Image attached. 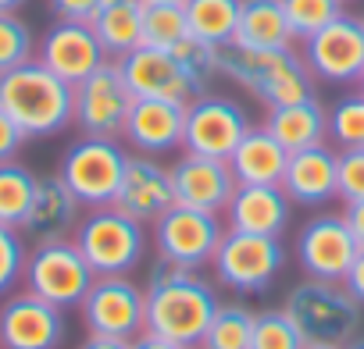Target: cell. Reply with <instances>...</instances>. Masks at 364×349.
Segmentation results:
<instances>
[{
	"mask_svg": "<svg viewBox=\"0 0 364 349\" xmlns=\"http://www.w3.org/2000/svg\"><path fill=\"white\" fill-rule=\"evenodd\" d=\"M146 331L161 335L175 345H200L215 310L222 306L218 289L190 267H178L171 260H161L150 267L146 285Z\"/></svg>",
	"mask_w": 364,
	"mask_h": 349,
	"instance_id": "obj_1",
	"label": "cell"
},
{
	"mask_svg": "<svg viewBox=\"0 0 364 349\" xmlns=\"http://www.w3.org/2000/svg\"><path fill=\"white\" fill-rule=\"evenodd\" d=\"M0 107L15 118L26 139H50L75 121V86L33 57L0 75Z\"/></svg>",
	"mask_w": 364,
	"mask_h": 349,
	"instance_id": "obj_2",
	"label": "cell"
},
{
	"mask_svg": "<svg viewBox=\"0 0 364 349\" xmlns=\"http://www.w3.org/2000/svg\"><path fill=\"white\" fill-rule=\"evenodd\" d=\"M222 79L250 89L264 107H282L314 96V75L293 47L282 50H250L240 43H225L218 50Z\"/></svg>",
	"mask_w": 364,
	"mask_h": 349,
	"instance_id": "obj_3",
	"label": "cell"
},
{
	"mask_svg": "<svg viewBox=\"0 0 364 349\" xmlns=\"http://www.w3.org/2000/svg\"><path fill=\"white\" fill-rule=\"evenodd\" d=\"M282 310L293 317V324L307 342H328V345H346L353 335H360L364 321V306L346 292V285L321 278L296 282L286 292Z\"/></svg>",
	"mask_w": 364,
	"mask_h": 349,
	"instance_id": "obj_4",
	"label": "cell"
},
{
	"mask_svg": "<svg viewBox=\"0 0 364 349\" xmlns=\"http://www.w3.org/2000/svg\"><path fill=\"white\" fill-rule=\"evenodd\" d=\"M75 246L93 275H132L146 253V232L125 211L97 207L75 225Z\"/></svg>",
	"mask_w": 364,
	"mask_h": 349,
	"instance_id": "obj_5",
	"label": "cell"
},
{
	"mask_svg": "<svg viewBox=\"0 0 364 349\" xmlns=\"http://www.w3.org/2000/svg\"><path fill=\"white\" fill-rule=\"evenodd\" d=\"M129 164V150L118 139H97V135H82L75 139L65 157H61V182L75 193V200L90 211L97 207H111L122 186V174Z\"/></svg>",
	"mask_w": 364,
	"mask_h": 349,
	"instance_id": "obj_6",
	"label": "cell"
},
{
	"mask_svg": "<svg viewBox=\"0 0 364 349\" xmlns=\"http://www.w3.org/2000/svg\"><path fill=\"white\" fill-rule=\"evenodd\" d=\"M215 278L240 292V296H261L275 285V278L286 267V250L275 236H254V232H232L225 228L215 257H211Z\"/></svg>",
	"mask_w": 364,
	"mask_h": 349,
	"instance_id": "obj_7",
	"label": "cell"
},
{
	"mask_svg": "<svg viewBox=\"0 0 364 349\" xmlns=\"http://www.w3.org/2000/svg\"><path fill=\"white\" fill-rule=\"evenodd\" d=\"M93 267L86 264V257L79 253L75 239H43L36 243V250H29L26 257V271L22 282L33 296L72 310L82 303V296L93 285Z\"/></svg>",
	"mask_w": 364,
	"mask_h": 349,
	"instance_id": "obj_8",
	"label": "cell"
},
{
	"mask_svg": "<svg viewBox=\"0 0 364 349\" xmlns=\"http://www.w3.org/2000/svg\"><path fill=\"white\" fill-rule=\"evenodd\" d=\"M247 132H250V118L236 96L204 89L186 104V132H182L186 153L229 160Z\"/></svg>",
	"mask_w": 364,
	"mask_h": 349,
	"instance_id": "obj_9",
	"label": "cell"
},
{
	"mask_svg": "<svg viewBox=\"0 0 364 349\" xmlns=\"http://www.w3.org/2000/svg\"><path fill=\"white\" fill-rule=\"evenodd\" d=\"M82 324L90 335L136 338L146 331V296L129 275H97L90 292L79 303Z\"/></svg>",
	"mask_w": 364,
	"mask_h": 349,
	"instance_id": "obj_10",
	"label": "cell"
},
{
	"mask_svg": "<svg viewBox=\"0 0 364 349\" xmlns=\"http://www.w3.org/2000/svg\"><path fill=\"white\" fill-rule=\"evenodd\" d=\"M225 228L222 218L211 211H197V207H168L157 221H154V250L161 260H171L178 267L200 271L211 264L218 243H222Z\"/></svg>",
	"mask_w": 364,
	"mask_h": 349,
	"instance_id": "obj_11",
	"label": "cell"
},
{
	"mask_svg": "<svg viewBox=\"0 0 364 349\" xmlns=\"http://www.w3.org/2000/svg\"><path fill=\"white\" fill-rule=\"evenodd\" d=\"M136 96L118 68V61H104L90 79H82L75 86V121L82 135H97V139H122L129 111H132Z\"/></svg>",
	"mask_w": 364,
	"mask_h": 349,
	"instance_id": "obj_12",
	"label": "cell"
},
{
	"mask_svg": "<svg viewBox=\"0 0 364 349\" xmlns=\"http://www.w3.org/2000/svg\"><path fill=\"white\" fill-rule=\"evenodd\" d=\"M304 61L314 79L328 86H357L364 75V26L357 15L332 18L321 33L304 40Z\"/></svg>",
	"mask_w": 364,
	"mask_h": 349,
	"instance_id": "obj_13",
	"label": "cell"
},
{
	"mask_svg": "<svg viewBox=\"0 0 364 349\" xmlns=\"http://www.w3.org/2000/svg\"><path fill=\"white\" fill-rule=\"evenodd\" d=\"M357 253H360V246L350 236V225H346L343 211L339 214L321 211V214L307 218L300 236H296V260H300L307 278L343 282V275L350 271Z\"/></svg>",
	"mask_w": 364,
	"mask_h": 349,
	"instance_id": "obj_14",
	"label": "cell"
},
{
	"mask_svg": "<svg viewBox=\"0 0 364 349\" xmlns=\"http://www.w3.org/2000/svg\"><path fill=\"white\" fill-rule=\"evenodd\" d=\"M65 331V310L29 289L0 303V349H58Z\"/></svg>",
	"mask_w": 364,
	"mask_h": 349,
	"instance_id": "obj_15",
	"label": "cell"
},
{
	"mask_svg": "<svg viewBox=\"0 0 364 349\" xmlns=\"http://www.w3.org/2000/svg\"><path fill=\"white\" fill-rule=\"evenodd\" d=\"M132 96H150V100H178V104H190L200 89V82L186 72L171 50L161 47H136L118 61Z\"/></svg>",
	"mask_w": 364,
	"mask_h": 349,
	"instance_id": "obj_16",
	"label": "cell"
},
{
	"mask_svg": "<svg viewBox=\"0 0 364 349\" xmlns=\"http://www.w3.org/2000/svg\"><path fill=\"white\" fill-rule=\"evenodd\" d=\"M36 61L43 68H50L58 79H65L68 86H79L111 57L104 54L90 22H61L58 18L36 43Z\"/></svg>",
	"mask_w": 364,
	"mask_h": 349,
	"instance_id": "obj_17",
	"label": "cell"
},
{
	"mask_svg": "<svg viewBox=\"0 0 364 349\" xmlns=\"http://www.w3.org/2000/svg\"><path fill=\"white\" fill-rule=\"evenodd\" d=\"M114 207L136 218L139 225H154L168 207H175V189H171V167H164L150 153H129L122 186L114 196Z\"/></svg>",
	"mask_w": 364,
	"mask_h": 349,
	"instance_id": "obj_18",
	"label": "cell"
},
{
	"mask_svg": "<svg viewBox=\"0 0 364 349\" xmlns=\"http://www.w3.org/2000/svg\"><path fill=\"white\" fill-rule=\"evenodd\" d=\"M171 189H175V204H182V207L222 214L236 193V174H232L229 160L186 153L171 164Z\"/></svg>",
	"mask_w": 364,
	"mask_h": 349,
	"instance_id": "obj_19",
	"label": "cell"
},
{
	"mask_svg": "<svg viewBox=\"0 0 364 349\" xmlns=\"http://www.w3.org/2000/svg\"><path fill=\"white\" fill-rule=\"evenodd\" d=\"M279 186L300 207H325L339 200V153L328 143L293 150Z\"/></svg>",
	"mask_w": 364,
	"mask_h": 349,
	"instance_id": "obj_20",
	"label": "cell"
},
{
	"mask_svg": "<svg viewBox=\"0 0 364 349\" xmlns=\"http://www.w3.org/2000/svg\"><path fill=\"white\" fill-rule=\"evenodd\" d=\"M182 132H186V104L136 96L122 139L136 153L157 157V153H168V150L182 146Z\"/></svg>",
	"mask_w": 364,
	"mask_h": 349,
	"instance_id": "obj_21",
	"label": "cell"
},
{
	"mask_svg": "<svg viewBox=\"0 0 364 349\" xmlns=\"http://www.w3.org/2000/svg\"><path fill=\"white\" fill-rule=\"evenodd\" d=\"M293 214V200L282 186H236L225 207V228L254 236H282Z\"/></svg>",
	"mask_w": 364,
	"mask_h": 349,
	"instance_id": "obj_22",
	"label": "cell"
},
{
	"mask_svg": "<svg viewBox=\"0 0 364 349\" xmlns=\"http://www.w3.org/2000/svg\"><path fill=\"white\" fill-rule=\"evenodd\" d=\"M79 207L82 204L61 182V174H43V179H36V193H33L22 232H29L36 243L68 239V232H75V225H79Z\"/></svg>",
	"mask_w": 364,
	"mask_h": 349,
	"instance_id": "obj_23",
	"label": "cell"
},
{
	"mask_svg": "<svg viewBox=\"0 0 364 349\" xmlns=\"http://www.w3.org/2000/svg\"><path fill=\"white\" fill-rule=\"evenodd\" d=\"M286 160L289 150L261 125L240 139V146L229 157V167L236 174V186H279L286 174Z\"/></svg>",
	"mask_w": 364,
	"mask_h": 349,
	"instance_id": "obj_24",
	"label": "cell"
},
{
	"mask_svg": "<svg viewBox=\"0 0 364 349\" xmlns=\"http://www.w3.org/2000/svg\"><path fill=\"white\" fill-rule=\"evenodd\" d=\"M264 128L293 153V150H307V146H321L328 143V111L318 96L296 100V104H282V107H268Z\"/></svg>",
	"mask_w": 364,
	"mask_h": 349,
	"instance_id": "obj_25",
	"label": "cell"
},
{
	"mask_svg": "<svg viewBox=\"0 0 364 349\" xmlns=\"http://www.w3.org/2000/svg\"><path fill=\"white\" fill-rule=\"evenodd\" d=\"M143 4L146 0H100V11L90 26L111 61H122L129 50L143 47Z\"/></svg>",
	"mask_w": 364,
	"mask_h": 349,
	"instance_id": "obj_26",
	"label": "cell"
},
{
	"mask_svg": "<svg viewBox=\"0 0 364 349\" xmlns=\"http://www.w3.org/2000/svg\"><path fill=\"white\" fill-rule=\"evenodd\" d=\"M232 43L250 47V50H282V47H293V29L286 22L282 0H243L240 26H236V40Z\"/></svg>",
	"mask_w": 364,
	"mask_h": 349,
	"instance_id": "obj_27",
	"label": "cell"
},
{
	"mask_svg": "<svg viewBox=\"0 0 364 349\" xmlns=\"http://www.w3.org/2000/svg\"><path fill=\"white\" fill-rule=\"evenodd\" d=\"M186 26L190 36L208 40L215 47H225L236 40V26H240V8L243 0H186Z\"/></svg>",
	"mask_w": 364,
	"mask_h": 349,
	"instance_id": "obj_28",
	"label": "cell"
},
{
	"mask_svg": "<svg viewBox=\"0 0 364 349\" xmlns=\"http://www.w3.org/2000/svg\"><path fill=\"white\" fill-rule=\"evenodd\" d=\"M33 193H36V174L26 164H18V160L0 164V225L22 228Z\"/></svg>",
	"mask_w": 364,
	"mask_h": 349,
	"instance_id": "obj_29",
	"label": "cell"
},
{
	"mask_svg": "<svg viewBox=\"0 0 364 349\" xmlns=\"http://www.w3.org/2000/svg\"><path fill=\"white\" fill-rule=\"evenodd\" d=\"M254 310L243 303H222L200 338V349H250Z\"/></svg>",
	"mask_w": 364,
	"mask_h": 349,
	"instance_id": "obj_30",
	"label": "cell"
},
{
	"mask_svg": "<svg viewBox=\"0 0 364 349\" xmlns=\"http://www.w3.org/2000/svg\"><path fill=\"white\" fill-rule=\"evenodd\" d=\"M190 36L186 8L182 4H143V47L171 50Z\"/></svg>",
	"mask_w": 364,
	"mask_h": 349,
	"instance_id": "obj_31",
	"label": "cell"
},
{
	"mask_svg": "<svg viewBox=\"0 0 364 349\" xmlns=\"http://www.w3.org/2000/svg\"><path fill=\"white\" fill-rule=\"evenodd\" d=\"M304 345H307V338L300 335V328L293 324V317L282 306L254 314L250 349H304Z\"/></svg>",
	"mask_w": 364,
	"mask_h": 349,
	"instance_id": "obj_32",
	"label": "cell"
},
{
	"mask_svg": "<svg viewBox=\"0 0 364 349\" xmlns=\"http://www.w3.org/2000/svg\"><path fill=\"white\" fill-rule=\"evenodd\" d=\"M282 11L293 29V40L304 43L343 15V0H282Z\"/></svg>",
	"mask_w": 364,
	"mask_h": 349,
	"instance_id": "obj_33",
	"label": "cell"
},
{
	"mask_svg": "<svg viewBox=\"0 0 364 349\" xmlns=\"http://www.w3.org/2000/svg\"><path fill=\"white\" fill-rule=\"evenodd\" d=\"M36 57V36L18 15H0V75Z\"/></svg>",
	"mask_w": 364,
	"mask_h": 349,
	"instance_id": "obj_34",
	"label": "cell"
},
{
	"mask_svg": "<svg viewBox=\"0 0 364 349\" xmlns=\"http://www.w3.org/2000/svg\"><path fill=\"white\" fill-rule=\"evenodd\" d=\"M328 139H332L339 150L364 146V93L343 96V100L328 111Z\"/></svg>",
	"mask_w": 364,
	"mask_h": 349,
	"instance_id": "obj_35",
	"label": "cell"
},
{
	"mask_svg": "<svg viewBox=\"0 0 364 349\" xmlns=\"http://www.w3.org/2000/svg\"><path fill=\"white\" fill-rule=\"evenodd\" d=\"M218 50H222V47H215V43H208V40H197V36H186L182 43L171 47V54L186 65V72L200 82V89H211V82L222 75Z\"/></svg>",
	"mask_w": 364,
	"mask_h": 349,
	"instance_id": "obj_36",
	"label": "cell"
},
{
	"mask_svg": "<svg viewBox=\"0 0 364 349\" xmlns=\"http://www.w3.org/2000/svg\"><path fill=\"white\" fill-rule=\"evenodd\" d=\"M26 257H29V250H26L22 228L0 225V296H8V292L22 282Z\"/></svg>",
	"mask_w": 364,
	"mask_h": 349,
	"instance_id": "obj_37",
	"label": "cell"
},
{
	"mask_svg": "<svg viewBox=\"0 0 364 349\" xmlns=\"http://www.w3.org/2000/svg\"><path fill=\"white\" fill-rule=\"evenodd\" d=\"M339 200H364V146L339 150Z\"/></svg>",
	"mask_w": 364,
	"mask_h": 349,
	"instance_id": "obj_38",
	"label": "cell"
},
{
	"mask_svg": "<svg viewBox=\"0 0 364 349\" xmlns=\"http://www.w3.org/2000/svg\"><path fill=\"white\" fill-rule=\"evenodd\" d=\"M26 146V132L15 125V118L0 107V164H8L18 157V150Z\"/></svg>",
	"mask_w": 364,
	"mask_h": 349,
	"instance_id": "obj_39",
	"label": "cell"
},
{
	"mask_svg": "<svg viewBox=\"0 0 364 349\" xmlns=\"http://www.w3.org/2000/svg\"><path fill=\"white\" fill-rule=\"evenodd\" d=\"M47 4L61 22H93L100 11V0H47Z\"/></svg>",
	"mask_w": 364,
	"mask_h": 349,
	"instance_id": "obj_40",
	"label": "cell"
},
{
	"mask_svg": "<svg viewBox=\"0 0 364 349\" xmlns=\"http://www.w3.org/2000/svg\"><path fill=\"white\" fill-rule=\"evenodd\" d=\"M343 285H346V292L364 306V250L353 257V264H350V271L343 275Z\"/></svg>",
	"mask_w": 364,
	"mask_h": 349,
	"instance_id": "obj_41",
	"label": "cell"
},
{
	"mask_svg": "<svg viewBox=\"0 0 364 349\" xmlns=\"http://www.w3.org/2000/svg\"><path fill=\"white\" fill-rule=\"evenodd\" d=\"M343 218H346V225H350V236H353L357 246L364 250V200L346 204V207H343Z\"/></svg>",
	"mask_w": 364,
	"mask_h": 349,
	"instance_id": "obj_42",
	"label": "cell"
},
{
	"mask_svg": "<svg viewBox=\"0 0 364 349\" xmlns=\"http://www.w3.org/2000/svg\"><path fill=\"white\" fill-rule=\"evenodd\" d=\"M79 349H132L129 338H111V335H90Z\"/></svg>",
	"mask_w": 364,
	"mask_h": 349,
	"instance_id": "obj_43",
	"label": "cell"
},
{
	"mask_svg": "<svg viewBox=\"0 0 364 349\" xmlns=\"http://www.w3.org/2000/svg\"><path fill=\"white\" fill-rule=\"evenodd\" d=\"M132 349H182V345H175V342H168V338H161V335L143 331V335L132 338Z\"/></svg>",
	"mask_w": 364,
	"mask_h": 349,
	"instance_id": "obj_44",
	"label": "cell"
},
{
	"mask_svg": "<svg viewBox=\"0 0 364 349\" xmlns=\"http://www.w3.org/2000/svg\"><path fill=\"white\" fill-rule=\"evenodd\" d=\"M29 0H0V15H18Z\"/></svg>",
	"mask_w": 364,
	"mask_h": 349,
	"instance_id": "obj_45",
	"label": "cell"
},
{
	"mask_svg": "<svg viewBox=\"0 0 364 349\" xmlns=\"http://www.w3.org/2000/svg\"><path fill=\"white\" fill-rule=\"evenodd\" d=\"M343 349H364V335H353V338H350Z\"/></svg>",
	"mask_w": 364,
	"mask_h": 349,
	"instance_id": "obj_46",
	"label": "cell"
},
{
	"mask_svg": "<svg viewBox=\"0 0 364 349\" xmlns=\"http://www.w3.org/2000/svg\"><path fill=\"white\" fill-rule=\"evenodd\" d=\"M304 349H343V345H328V342H307Z\"/></svg>",
	"mask_w": 364,
	"mask_h": 349,
	"instance_id": "obj_47",
	"label": "cell"
},
{
	"mask_svg": "<svg viewBox=\"0 0 364 349\" xmlns=\"http://www.w3.org/2000/svg\"><path fill=\"white\" fill-rule=\"evenodd\" d=\"M146 4H186V0H146Z\"/></svg>",
	"mask_w": 364,
	"mask_h": 349,
	"instance_id": "obj_48",
	"label": "cell"
},
{
	"mask_svg": "<svg viewBox=\"0 0 364 349\" xmlns=\"http://www.w3.org/2000/svg\"><path fill=\"white\" fill-rule=\"evenodd\" d=\"M357 86H360V93H364V75H360V82H357Z\"/></svg>",
	"mask_w": 364,
	"mask_h": 349,
	"instance_id": "obj_49",
	"label": "cell"
},
{
	"mask_svg": "<svg viewBox=\"0 0 364 349\" xmlns=\"http://www.w3.org/2000/svg\"><path fill=\"white\" fill-rule=\"evenodd\" d=\"M357 18H360V26H364V15H357Z\"/></svg>",
	"mask_w": 364,
	"mask_h": 349,
	"instance_id": "obj_50",
	"label": "cell"
},
{
	"mask_svg": "<svg viewBox=\"0 0 364 349\" xmlns=\"http://www.w3.org/2000/svg\"><path fill=\"white\" fill-rule=\"evenodd\" d=\"M186 349H200V345H186Z\"/></svg>",
	"mask_w": 364,
	"mask_h": 349,
	"instance_id": "obj_51",
	"label": "cell"
},
{
	"mask_svg": "<svg viewBox=\"0 0 364 349\" xmlns=\"http://www.w3.org/2000/svg\"><path fill=\"white\" fill-rule=\"evenodd\" d=\"M343 4H353V0H343Z\"/></svg>",
	"mask_w": 364,
	"mask_h": 349,
	"instance_id": "obj_52",
	"label": "cell"
}]
</instances>
